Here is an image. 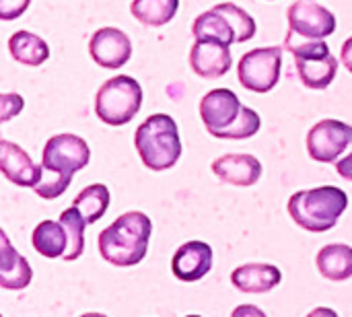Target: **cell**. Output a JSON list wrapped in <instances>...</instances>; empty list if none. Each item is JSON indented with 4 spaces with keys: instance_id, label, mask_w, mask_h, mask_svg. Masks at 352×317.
<instances>
[{
    "instance_id": "obj_14",
    "label": "cell",
    "mask_w": 352,
    "mask_h": 317,
    "mask_svg": "<svg viewBox=\"0 0 352 317\" xmlns=\"http://www.w3.org/2000/svg\"><path fill=\"white\" fill-rule=\"evenodd\" d=\"M212 268V248L204 241L184 243L171 260V270L182 283H196Z\"/></svg>"
},
{
    "instance_id": "obj_25",
    "label": "cell",
    "mask_w": 352,
    "mask_h": 317,
    "mask_svg": "<svg viewBox=\"0 0 352 317\" xmlns=\"http://www.w3.org/2000/svg\"><path fill=\"white\" fill-rule=\"evenodd\" d=\"M2 101V109H0V122H8L12 116H16L23 109V97L14 95V93H4L0 97Z\"/></svg>"
},
{
    "instance_id": "obj_15",
    "label": "cell",
    "mask_w": 352,
    "mask_h": 317,
    "mask_svg": "<svg viewBox=\"0 0 352 317\" xmlns=\"http://www.w3.org/2000/svg\"><path fill=\"white\" fill-rule=\"evenodd\" d=\"M0 169L4 177L23 188H35L41 182V165L33 163L31 157L10 140H0Z\"/></svg>"
},
{
    "instance_id": "obj_22",
    "label": "cell",
    "mask_w": 352,
    "mask_h": 317,
    "mask_svg": "<svg viewBox=\"0 0 352 317\" xmlns=\"http://www.w3.org/2000/svg\"><path fill=\"white\" fill-rule=\"evenodd\" d=\"M179 8V0H132V17L146 27L167 25Z\"/></svg>"
},
{
    "instance_id": "obj_18",
    "label": "cell",
    "mask_w": 352,
    "mask_h": 317,
    "mask_svg": "<svg viewBox=\"0 0 352 317\" xmlns=\"http://www.w3.org/2000/svg\"><path fill=\"white\" fill-rule=\"evenodd\" d=\"M283 274L276 266L272 264H245L233 270L231 274V283L235 289H239L241 293H268L272 291L276 285H280Z\"/></svg>"
},
{
    "instance_id": "obj_12",
    "label": "cell",
    "mask_w": 352,
    "mask_h": 317,
    "mask_svg": "<svg viewBox=\"0 0 352 317\" xmlns=\"http://www.w3.org/2000/svg\"><path fill=\"white\" fill-rule=\"evenodd\" d=\"M89 54L99 66L116 70L130 60L132 41L124 31L116 27H103L93 33L89 41Z\"/></svg>"
},
{
    "instance_id": "obj_1",
    "label": "cell",
    "mask_w": 352,
    "mask_h": 317,
    "mask_svg": "<svg viewBox=\"0 0 352 317\" xmlns=\"http://www.w3.org/2000/svg\"><path fill=\"white\" fill-rule=\"evenodd\" d=\"M89 144L76 134H58L45 142L41 155V182L33 188L39 198L54 200L66 192L72 175L89 165Z\"/></svg>"
},
{
    "instance_id": "obj_19",
    "label": "cell",
    "mask_w": 352,
    "mask_h": 317,
    "mask_svg": "<svg viewBox=\"0 0 352 317\" xmlns=\"http://www.w3.org/2000/svg\"><path fill=\"white\" fill-rule=\"evenodd\" d=\"M31 243L39 256L54 260V258H64V254L68 252V245H70V237H68V231L62 225V221L60 223L41 221L33 229Z\"/></svg>"
},
{
    "instance_id": "obj_27",
    "label": "cell",
    "mask_w": 352,
    "mask_h": 317,
    "mask_svg": "<svg viewBox=\"0 0 352 317\" xmlns=\"http://www.w3.org/2000/svg\"><path fill=\"white\" fill-rule=\"evenodd\" d=\"M336 171H338L340 177L352 182V153H349L346 157H342V159L336 163Z\"/></svg>"
},
{
    "instance_id": "obj_11",
    "label": "cell",
    "mask_w": 352,
    "mask_h": 317,
    "mask_svg": "<svg viewBox=\"0 0 352 317\" xmlns=\"http://www.w3.org/2000/svg\"><path fill=\"white\" fill-rule=\"evenodd\" d=\"M307 153L314 161L334 163L352 153V126L338 120H322L307 134Z\"/></svg>"
},
{
    "instance_id": "obj_7",
    "label": "cell",
    "mask_w": 352,
    "mask_h": 317,
    "mask_svg": "<svg viewBox=\"0 0 352 317\" xmlns=\"http://www.w3.org/2000/svg\"><path fill=\"white\" fill-rule=\"evenodd\" d=\"M142 105V89L138 80L118 74L101 85L95 97V113L107 126L128 124Z\"/></svg>"
},
{
    "instance_id": "obj_8",
    "label": "cell",
    "mask_w": 352,
    "mask_h": 317,
    "mask_svg": "<svg viewBox=\"0 0 352 317\" xmlns=\"http://www.w3.org/2000/svg\"><path fill=\"white\" fill-rule=\"evenodd\" d=\"M285 47L293 52L295 66L301 83L307 89L322 91L330 87L338 72V60L332 56L324 39H295L285 41Z\"/></svg>"
},
{
    "instance_id": "obj_28",
    "label": "cell",
    "mask_w": 352,
    "mask_h": 317,
    "mask_svg": "<svg viewBox=\"0 0 352 317\" xmlns=\"http://www.w3.org/2000/svg\"><path fill=\"white\" fill-rule=\"evenodd\" d=\"M340 58L346 66V70L352 72V37H349L344 43H342V50H340Z\"/></svg>"
},
{
    "instance_id": "obj_9",
    "label": "cell",
    "mask_w": 352,
    "mask_h": 317,
    "mask_svg": "<svg viewBox=\"0 0 352 317\" xmlns=\"http://www.w3.org/2000/svg\"><path fill=\"white\" fill-rule=\"evenodd\" d=\"M283 50L278 45L258 47L239 60V83L254 93H268L280 80Z\"/></svg>"
},
{
    "instance_id": "obj_2",
    "label": "cell",
    "mask_w": 352,
    "mask_h": 317,
    "mask_svg": "<svg viewBox=\"0 0 352 317\" xmlns=\"http://www.w3.org/2000/svg\"><path fill=\"white\" fill-rule=\"evenodd\" d=\"M200 118L206 130L221 140L252 138L260 130V116L241 105L239 97L229 89H214L200 101Z\"/></svg>"
},
{
    "instance_id": "obj_23",
    "label": "cell",
    "mask_w": 352,
    "mask_h": 317,
    "mask_svg": "<svg viewBox=\"0 0 352 317\" xmlns=\"http://www.w3.org/2000/svg\"><path fill=\"white\" fill-rule=\"evenodd\" d=\"M109 190L103 184H93L89 188H85L76 198H74V206L80 210V215L85 217L87 225L97 223L109 206Z\"/></svg>"
},
{
    "instance_id": "obj_24",
    "label": "cell",
    "mask_w": 352,
    "mask_h": 317,
    "mask_svg": "<svg viewBox=\"0 0 352 317\" xmlns=\"http://www.w3.org/2000/svg\"><path fill=\"white\" fill-rule=\"evenodd\" d=\"M60 221L66 227L68 237H70V245H68V252L64 254V260L74 262L82 256V250H85V225H87V221L74 204L60 215Z\"/></svg>"
},
{
    "instance_id": "obj_17",
    "label": "cell",
    "mask_w": 352,
    "mask_h": 317,
    "mask_svg": "<svg viewBox=\"0 0 352 317\" xmlns=\"http://www.w3.org/2000/svg\"><path fill=\"white\" fill-rule=\"evenodd\" d=\"M0 287L6 291H21L29 287L33 278V270L29 262L10 245L6 233H2L0 239Z\"/></svg>"
},
{
    "instance_id": "obj_16",
    "label": "cell",
    "mask_w": 352,
    "mask_h": 317,
    "mask_svg": "<svg viewBox=\"0 0 352 317\" xmlns=\"http://www.w3.org/2000/svg\"><path fill=\"white\" fill-rule=\"evenodd\" d=\"M212 173L231 186H254L262 175V163L254 155H225L212 163Z\"/></svg>"
},
{
    "instance_id": "obj_6",
    "label": "cell",
    "mask_w": 352,
    "mask_h": 317,
    "mask_svg": "<svg viewBox=\"0 0 352 317\" xmlns=\"http://www.w3.org/2000/svg\"><path fill=\"white\" fill-rule=\"evenodd\" d=\"M196 39H219L225 43H243L256 35V21L241 6L223 2L196 17L192 25Z\"/></svg>"
},
{
    "instance_id": "obj_26",
    "label": "cell",
    "mask_w": 352,
    "mask_h": 317,
    "mask_svg": "<svg viewBox=\"0 0 352 317\" xmlns=\"http://www.w3.org/2000/svg\"><path fill=\"white\" fill-rule=\"evenodd\" d=\"M31 0H0V19L2 21H12L21 17Z\"/></svg>"
},
{
    "instance_id": "obj_3",
    "label": "cell",
    "mask_w": 352,
    "mask_h": 317,
    "mask_svg": "<svg viewBox=\"0 0 352 317\" xmlns=\"http://www.w3.org/2000/svg\"><path fill=\"white\" fill-rule=\"evenodd\" d=\"M151 233L153 223L144 212H126L99 233V254L118 268L136 266L146 256Z\"/></svg>"
},
{
    "instance_id": "obj_13",
    "label": "cell",
    "mask_w": 352,
    "mask_h": 317,
    "mask_svg": "<svg viewBox=\"0 0 352 317\" xmlns=\"http://www.w3.org/2000/svg\"><path fill=\"white\" fill-rule=\"evenodd\" d=\"M192 70L202 78H221L231 70L233 58L229 43L219 39H196L190 52Z\"/></svg>"
},
{
    "instance_id": "obj_5",
    "label": "cell",
    "mask_w": 352,
    "mask_h": 317,
    "mask_svg": "<svg viewBox=\"0 0 352 317\" xmlns=\"http://www.w3.org/2000/svg\"><path fill=\"white\" fill-rule=\"evenodd\" d=\"M134 146L151 171L171 169L182 157V140L177 124L167 113L148 116L134 134Z\"/></svg>"
},
{
    "instance_id": "obj_21",
    "label": "cell",
    "mask_w": 352,
    "mask_h": 317,
    "mask_svg": "<svg viewBox=\"0 0 352 317\" xmlns=\"http://www.w3.org/2000/svg\"><path fill=\"white\" fill-rule=\"evenodd\" d=\"M10 56L25 66H39L50 58V45L29 31H16L8 39Z\"/></svg>"
},
{
    "instance_id": "obj_10",
    "label": "cell",
    "mask_w": 352,
    "mask_h": 317,
    "mask_svg": "<svg viewBox=\"0 0 352 317\" xmlns=\"http://www.w3.org/2000/svg\"><path fill=\"white\" fill-rule=\"evenodd\" d=\"M289 33L285 41L326 39L336 31V17L314 0H295L289 6Z\"/></svg>"
},
{
    "instance_id": "obj_4",
    "label": "cell",
    "mask_w": 352,
    "mask_h": 317,
    "mask_svg": "<svg viewBox=\"0 0 352 317\" xmlns=\"http://www.w3.org/2000/svg\"><path fill=\"white\" fill-rule=\"evenodd\" d=\"M349 206V196L336 186H322L316 190H303L291 196L289 215L305 231L324 233L330 231Z\"/></svg>"
},
{
    "instance_id": "obj_20",
    "label": "cell",
    "mask_w": 352,
    "mask_h": 317,
    "mask_svg": "<svg viewBox=\"0 0 352 317\" xmlns=\"http://www.w3.org/2000/svg\"><path fill=\"white\" fill-rule=\"evenodd\" d=\"M318 270L324 278L340 283L352 276V248L344 243H332L320 250Z\"/></svg>"
}]
</instances>
